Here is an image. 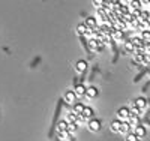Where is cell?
<instances>
[{
    "label": "cell",
    "instance_id": "cell-12",
    "mask_svg": "<svg viewBox=\"0 0 150 141\" xmlns=\"http://www.w3.org/2000/svg\"><path fill=\"white\" fill-rule=\"evenodd\" d=\"M128 123H129V126H134V128H137V126H140L141 123H140V116H129V119H128Z\"/></svg>",
    "mask_w": 150,
    "mask_h": 141
},
{
    "label": "cell",
    "instance_id": "cell-2",
    "mask_svg": "<svg viewBox=\"0 0 150 141\" xmlns=\"http://www.w3.org/2000/svg\"><path fill=\"white\" fill-rule=\"evenodd\" d=\"M89 129H90V132H99V129H101V120L90 119L89 120Z\"/></svg>",
    "mask_w": 150,
    "mask_h": 141
},
{
    "label": "cell",
    "instance_id": "cell-18",
    "mask_svg": "<svg viewBox=\"0 0 150 141\" xmlns=\"http://www.w3.org/2000/svg\"><path fill=\"white\" fill-rule=\"evenodd\" d=\"M129 128H131V126H129L128 122H122L120 131H119V132H120V134H125V135H128V134H129Z\"/></svg>",
    "mask_w": 150,
    "mask_h": 141
},
{
    "label": "cell",
    "instance_id": "cell-27",
    "mask_svg": "<svg viewBox=\"0 0 150 141\" xmlns=\"http://www.w3.org/2000/svg\"><path fill=\"white\" fill-rule=\"evenodd\" d=\"M146 23H147V24H150V12H149V17H147V20H146Z\"/></svg>",
    "mask_w": 150,
    "mask_h": 141
},
{
    "label": "cell",
    "instance_id": "cell-21",
    "mask_svg": "<svg viewBox=\"0 0 150 141\" xmlns=\"http://www.w3.org/2000/svg\"><path fill=\"white\" fill-rule=\"evenodd\" d=\"M77 32H78V35H80V36H84V35H86V32H87V27H86V24H84V23L77 26Z\"/></svg>",
    "mask_w": 150,
    "mask_h": 141
},
{
    "label": "cell",
    "instance_id": "cell-24",
    "mask_svg": "<svg viewBox=\"0 0 150 141\" xmlns=\"http://www.w3.org/2000/svg\"><path fill=\"white\" fill-rule=\"evenodd\" d=\"M125 50H126V51H132V50H135L131 41H128V42H125Z\"/></svg>",
    "mask_w": 150,
    "mask_h": 141
},
{
    "label": "cell",
    "instance_id": "cell-13",
    "mask_svg": "<svg viewBox=\"0 0 150 141\" xmlns=\"http://www.w3.org/2000/svg\"><path fill=\"white\" fill-rule=\"evenodd\" d=\"M87 47H89V53H92V51L98 50V39H89L87 41Z\"/></svg>",
    "mask_w": 150,
    "mask_h": 141
},
{
    "label": "cell",
    "instance_id": "cell-5",
    "mask_svg": "<svg viewBox=\"0 0 150 141\" xmlns=\"http://www.w3.org/2000/svg\"><path fill=\"white\" fill-rule=\"evenodd\" d=\"M135 137L137 138H138V140H141V138H144L146 137V134H147V129H146V128L143 126V125H140V126H137L135 128Z\"/></svg>",
    "mask_w": 150,
    "mask_h": 141
},
{
    "label": "cell",
    "instance_id": "cell-22",
    "mask_svg": "<svg viewBox=\"0 0 150 141\" xmlns=\"http://www.w3.org/2000/svg\"><path fill=\"white\" fill-rule=\"evenodd\" d=\"M77 129H78V125L77 123H68V132L69 134H75V132H77Z\"/></svg>",
    "mask_w": 150,
    "mask_h": 141
},
{
    "label": "cell",
    "instance_id": "cell-19",
    "mask_svg": "<svg viewBox=\"0 0 150 141\" xmlns=\"http://www.w3.org/2000/svg\"><path fill=\"white\" fill-rule=\"evenodd\" d=\"M59 134V138L62 140V141H72V138H71V134L68 132V131H63V132H57Z\"/></svg>",
    "mask_w": 150,
    "mask_h": 141
},
{
    "label": "cell",
    "instance_id": "cell-7",
    "mask_svg": "<svg viewBox=\"0 0 150 141\" xmlns=\"http://www.w3.org/2000/svg\"><path fill=\"white\" fill-rule=\"evenodd\" d=\"M81 116H83L84 119H89V120H90V119H93V116H95V111H93L92 107H84Z\"/></svg>",
    "mask_w": 150,
    "mask_h": 141
},
{
    "label": "cell",
    "instance_id": "cell-28",
    "mask_svg": "<svg viewBox=\"0 0 150 141\" xmlns=\"http://www.w3.org/2000/svg\"><path fill=\"white\" fill-rule=\"evenodd\" d=\"M147 102H150V99H149V101H147Z\"/></svg>",
    "mask_w": 150,
    "mask_h": 141
},
{
    "label": "cell",
    "instance_id": "cell-25",
    "mask_svg": "<svg viewBox=\"0 0 150 141\" xmlns=\"http://www.w3.org/2000/svg\"><path fill=\"white\" fill-rule=\"evenodd\" d=\"M126 141H138V138L135 137V134H131V132H129V134L126 135Z\"/></svg>",
    "mask_w": 150,
    "mask_h": 141
},
{
    "label": "cell",
    "instance_id": "cell-4",
    "mask_svg": "<svg viewBox=\"0 0 150 141\" xmlns=\"http://www.w3.org/2000/svg\"><path fill=\"white\" fill-rule=\"evenodd\" d=\"M65 102L66 104H75V101H77V96H75V93H74V90H68L66 93H65Z\"/></svg>",
    "mask_w": 150,
    "mask_h": 141
},
{
    "label": "cell",
    "instance_id": "cell-23",
    "mask_svg": "<svg viewBox=\"0 0 150 141\" xmlns=\"http://www.w3.org/2000/svg\"><path fill=\"white\" fill-rule=\"evenodd\" d=\"M41 60H42L41 57H36V59H35V60H33V62L30 63V68H36V66H38V65H39V63H41Z\"/></svg>",
    "mask_w": 150,
    "mask_h": 141
},
{
    "label": "cell",
    "instance_id": "cell-15",
    "mask_svg": "<svg viewBox=\"0 0 150 141\" xmlns=\"http://www.w3.org/2000/svg\"><path fill=\"white\" fill-rule=\"evenodd\" d=\"M68 129V122L66 120H59L57 122V132H63Z\"/></svg>",
    "mask_w": 150,
    "mask_h": 141
},
{
    "label": "cell",
    "instance_id": "cell-16",
    "mask_svg": "<svg viewBox=\"0 0 150 141\" xmlns=\"http://www.w3.org/2000/svg\"><path fill=\"white\" fill-rule=\"evenodd\" d=\"M120 125H122V122H120L119 119L112 120L111 125H110V126H111V131H112V132H119V131H120Z\"/></svg>",
    "mask_w": 150,
    "mask_h": 141
},
{
    "label": "cell",
    "instance_id": "cell-1",
    "mask_svg": "<svg viewBox=\"0 0 150 141\" xmlns=\"http://www.w3.org/2000/svg\"><path fill=\"white\" fill-rule=\"evenodd\" d=\"M129 116H131V113H129V108H128V107H122V108H119V111H117V117H119L120 122H128Z\"/></svg>",
    "mask_w": 150,
    "mask_h": 141
},
{
    "label": "cell",
    "instance_id": "cell-20",
    "mask_svg": "<svg viewBox=\"0 0 150 141\" xmlns=\"http://www.w3.org/2000/svg\"><path fill=\"white\" fill-rule=\"evenodd\" d=\"M140 38L143 39V42H144V44H146V42H150V30H143Z\"/></svg>",
    "mask_w": 150,
    "mask_h": 141
},
{
    "label": "cell",
    "instance_id": "cell-3",
    "mask_svg": "<svg viewBox=\"0 0 150 141\" xmlns=\"http://www.w3.org/2000/svg\"><path fill=\"white\" fill-rule=\"evenodd\" d=\"M84 24H86L87 29H92V30H96L98 29V23H96V18L95 17H87Z\"/></svg>",
    "mask_w": 150,
    "mask_h": 141
},
{
    "label": "cell",
    "instance_id": "cell-26",
    "mask_svg": "<svg viewBox=\"0 0 150 141\" xmlns=\"http://www.w3.org/2000/svg\"><path fill=\"white\" fill-rule=\"evenodd\" d=\"M93 5H95L96 8H101V6L104 5V2H102V0H95V2H93Z\"/></svg>",
    "mask_w": 150,
    "mask_h": 141
},
{
    "label": "cell",
    "instance_id": "cell-9",
    "mask_svg": "<svg viewBox=\"0 0 150 141\" xmlns=\"http://www.w3.org/2000/svg\"><path fill=\"white\" fill-rule=\"evenodd\" d=\"M84 104H83V102H75V104L72 105V113H75V114H77V116H80V114L83 113V110H84Z\"/></svg>",
    "mask_w": 150,
    "mask_h": 141
},
{
    "label": "cell",
    "instance_id": "cell-6",
    "mask_svg": "<svg viewBox=\"0 0 150 141\" xmlns=\"http://www.w3.org/2000/svg\"><path fill=\"white\" fill-rule=\"evenodd\" d=\"M134 107H137L140 111H141V110H144V108L147 107V99H144V98H141V96H140V98H137V99H135Z\"/></svg>",
    "mask_w": 150,
    "mask_h": 141
},
{
    "label": "cell",
    "instance_id": "cell-11",
    "mask_svg": "<svg viewBox=\"0 0 150 141\" xmlns=\"http://www.w3.org/2000/svg\"><path fill=\"white\" fill-rule=\"evenodd\" d=\"M74 93L75 96H86V87L83 84H77L74 89Z\"/></svg>",
    "mask_w": 150,
    "mask_h": 141
},
{
    "label": "cell",
    "instance_id": "cell-8",
    "mask_svg": "<svg viewBox=\"0 0 150 141\" xmlns=\"http://www.w3.org/2000/svg\"><path fill=\"white\" fill-rule=\"evenodd\" d=\"M86 96H87V98H90V99L96 98V96H98V89H96L95 86L86 87Z\"/></svg>",
    "mask_w": 150,
    "mask_h": 141
},
{
    "label": "cell",
    "instance_id": "cell-14",
    "mask_svg": "<svg viewBox=\"0 0 150 141\" xmlns=\"http://www.w3.org/2000/svg\"><path fill=\"white\" fill-rule=\"evenodd\" d=\"M68 123H77V120H78V116H77V114H75V113H68L66 114V119H65Z\"/></svg>",
    "mask_w": 150,
    "mask_h": 141
},
{
    "label": "cell",
    "instance_id": "cell-17",
    "mask_svg": "<svg viewBox=\"0 0 150 141\" xmlns=\"http://www.w3.org/2000/svg\"><path fill=\"white\" fill-rule=\"evenodd\" d=\"M131 42H132L134 48H137V47H141V48H143V45H144V42H143V39H141L140 36H135V38H132Z\"/></svg>",
    "mask_w": 150,
    "mask_h": 141
},
{
    "label": "cell",
    "instance_id": "cell-10",
    "mask_svg": "<svg viewBox=\"0 0 150 141\" xmlns=\"http://www.w3.org/2000/svg\"><path fill=\"white\" fill-rule=\"evenodd\" d=\"M75 69H77V72H80V74H83V72H86V69H87V62L86 60H78L77 62V65H75Z\"/></svg>",
    "mask_w": 150,
    "mask_h": 141
}]
</instances>
